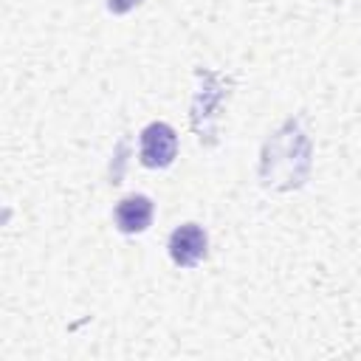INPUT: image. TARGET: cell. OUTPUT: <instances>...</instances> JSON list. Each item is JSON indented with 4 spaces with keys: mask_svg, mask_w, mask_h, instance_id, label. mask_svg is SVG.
Wrapping results in <instances>:
<instances>
[{
    "mask_svg": "<svg viewBox=\"0 0 361 361\" xmlns=\"http://www.w3.org/2000/svg\"><path fill=\"white\" fill-rule=\"evenodd\" d=\"M178 155V135L169 124L152 121L141 133V164L149 169H164Z\"/></svg>",
    "mask_w": 361,
    "mask_h": 361,
    "instance_id": "1",
    "label": "cell"
},
{
    "mask_svg": "<svg viewBox=\"0 0 361 361\" xmlns=\"http://www.w3.org/2000/svg\"><path fill=\"white\" fill-rule=\"evenodd\" d=\"M141 0H107V8L113 11V14H127L130 8H135Z\"/></svg>",
    "mask_w": 361,
    "mask_h": 361,
    "instance_id": "4",
    "label": "cell"
},
{
    "mask_svg": "<svg viewBox=\"0 0 361 361\" xmlns=\"http://www.w3.org/2000/svg\"><path fill=\"white\" fill-rule=\"evenodd\" d=\"M152 223V200L147 195H127L116 206V226L124 234H141Z\"/></svg>",
    "mask_w": 361,
    "mask_h": 361,
    "instance_id": "3",
    "label": "cell"
},
{
    "mask_svg": "<svg viewBox=\"0 0 361 361\" xmlns=\"http://www.w3.org/2000/svg\"><path fill=\"white\" fill-rule=\"evenodd\" d=\"M206 245H209L206 231L197 223H183L169 237V257H172L175 265L192 268L206 257Z\"/></svg>",
    "mask_w": 361,
    "mask_h": 361,
    "instance_id": "2",
    "label": "cell"
}]
</instances>
